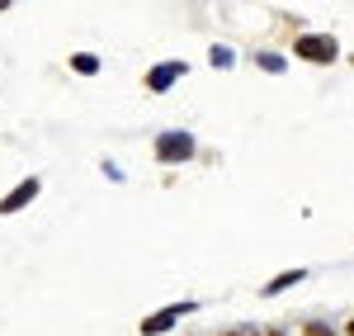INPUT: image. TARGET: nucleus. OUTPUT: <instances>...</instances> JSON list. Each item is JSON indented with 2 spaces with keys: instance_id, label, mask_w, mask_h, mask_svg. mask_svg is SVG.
<instances>
[{
  "instance_id": "obj_1",
  "label": "nucleus",
  "mask_w": 354,
  "mask_h": 336,
  "mask_svg": "<svg viewBox=\"0 0 354 336\" xmlns=\"http://www.w3.org/2000/svg\"><path fill=\"white\" fill-rule=\"evenodd\" d=\"M298 57H307V62H335V38L307 33V38H298Z\"/></svg>"
},
{
  "instance_id": "obj_8",
  "label": "nucleus",
  "mask_w": 354,
  "mask_h": 336,
  "mask_svg": "<svg viewBox=\"0 0 354 336\" xmlns=\"http://www.w3.org/2000/svg\"><path fill=\"white\" fill-rule=\"evenodd\" d=\"M307 336H330V332L322 327V322H312V327H307Z\"/></svg>"
},
{
  "instance_id": "obj_7",
  "label": "nucleus",
  "mask_w": 354,
  "mask_h": 336,
  "mask_svg": "<svg viewBox=\"0 0 354 336\" xmlns=\"http://www.w3.org/2000/svg\"><path fill=\"white\" fill-rule=\"evenodd\" d=\"M76 71H100V62H95V57H85V53H81V57H76Z\"/></svg>"
},
{
  "instance_id": "obj_6",
  "label": "nucleus",
  "mask_w": 354,
  "mask_h": 336,
  "mask_svg": "<svg viewBox=\"0 0 354 336\" xmlns=\"http://www.w3.org/2000/svg\"><path fill=\"white\" fill-rule=\"evenodd\" d=\"M302 275H307V270H283L279 280H270V284H265V294H279V289H288V284H298Z\"/></svg>"
},
{
  "instance_id": "obj_4",
  "label": "nucleus",
  "mask_w": 354,
  "mask_h": 336,
  "mask_svg": "<svg viewBox=\"0 0 354 336\" xmlns=\"http://www.w3.org/2000/svg\"><path fill=\"white\" fill-rule=\"evenodd\" d=\"M180 76H185V67H180V62H165V67H151L147 85H151V90H170V81H180Z\"/></svg>"
},
{
  "instance_id": "obj_10",
  "label": "nucleus",
  "mask_w": 354,
  "mask_h": 336,
  "mask_svg": "<svg viewBox=\"0 0 354 336\" xmlns=\"http://www.w3.org/2000/svg\"><path fill=\"white\" fill-rule=\"evenodd\" d=\"M227 336H241V332H227Z\"/></svg>"
},
{
  "instance_id": "obj_2",
  "label": "nucleus",
  "mask_w": 354,
  "mask_h": 336,
  "mask_svg": "<svg viewBox=\"0 0 354 336\" xmlns=\"http://www.w3.org/2000/svg\"><path fill=\"white\" fill-rule=\"evenodd\" d=\"M189 152H194V138H189V133H175V138H161V142H156V157H161V161H185Z\"/></svg>"
},
{
  "instance_id": "obj_5",
  "label": "nucleus",
  "mask_w": 354,
  "mask_h": 336,
  "mask_svg": "<svg viewBox=\"0 0 354 336\" xmlns=\"http://www.w3.org/2000/svg\"><path fill=\"white\" fill-rule=\"evenodd\" d=\"M28 195H38V180H24V185H19V190H15V195L5 199V204H0V209H5V213H15V209H19V204H28Z\"/></svg>"
},
{
  "instance_id": "obj_3",
  "label": "nucleus",
  "mask_w": 354,
  "mask_h": 336,
  "mask_svg": "<svg viewBox=\"0 0 354 336\" xmlns=\"http://www.w3.org/2000/svg\"><path fill=\"white\" fill-rule=\"evenodd\" d=\"M180 312H189V303H175V308H161L156 317H147V322H142V332H147V336H161L165 327H170V322L180 317Z\"/></svg>"
},
{
  "instance_id": "obj_9",
  "label": "nucleus",
  "mask_w": 354,
  "mask_h": 336,
  "mask_svg": "<svg viewBox=\"0 0 354 336\" xmlns=\"http://www.w3.org/2000/svg\"><path fill=\"white\" fill-rule=\"evenodd\" d=\"M260 336H279V332H260Z\"/></svg>"
}]
</instances>
